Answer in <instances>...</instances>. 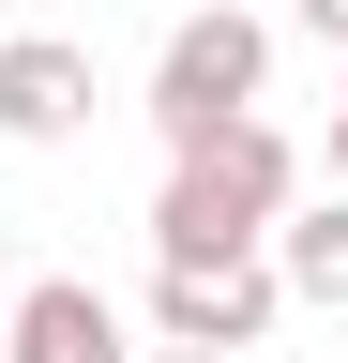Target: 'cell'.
Returning a JSON list of instances; mask_svg holds the SVG:
<instances>
[{"label":"cell","mask_w":348,"mask_h":363,"mask_svg":"<svg viewBox=\"0 0 348 363\" xmlns=\"http://www.w3.org/2000/svg\"><path fill=\"white\" fill-rule=\"evenodd\" d=\"M303 197V152L257 106H228V121H197L182 152H167V197H152V257H242L257 227H273Z\"/></svg>","instance_id":"obj_1"},{"label":"cell","mask_w":348,"mask_h":363,"mask_svg":"<svg viewBox=\"0 0 348 363\" xmlns=\"http://www.w3.org/2000/svg\"><path fill=\"white\" fill-rule=\"evenodd\" d=\"M273 91V16H242V0H212V16H182L152 45V136L182 152L197 121H228V106H257Z\"/></svg>","instance_id":"obj_2"},{"label":"cell","mask_w":348,"mask_h":363,"mask_svg":"<svg viewBox=\"0 0 348 363\" xmlns=\"http://www.w3.org/2000/svg\"><path fill=\"white\" fill-rule=\"evenodd\" d=\"M273 318H288V288H273V257H152V333H182V348H257V333H273Z\"/></svg>","instance_id":"obj_3"},{"label":"cell","mask_w":348,"mask_h":363,"mask_svg":"<svg viewBox=\"0 0 348 363\" xmlns=\"http://www.w3.org/2000/svg\"><path fill=\"white\" fill-rule=\"evenodd\" d=\"M0 363H137V333H121V303L91 288V272H16Z\"/></svg>","instance_id":"obj_4"},{"label":"cell","mask_w":348,"mask_h":363,"mask_svg":"<svg viewBox=\"0 0 348 363\" xmlns=\"http://www.w3.org/2000/svg\"><path fill=\"white\" fill-rule=\"evenodd\" d=\"M91 121V45L76 30H0V136L16 152H61Z\"/></svg>","instance_id":"obj_5"},{"label":"cell","mask_w":348,"mask_h":363,"mask_svg":"<svg viewBox=\"0 0 348 363\" xmlns=\"http://www.w3.org/2000/svg\"><path fill=\"white\" fill-rule=\"evenodd\" d=\"M257 257H273V288H288V303L348 318V182H318V197H288L273 227H257Z\"/></svg>","instance_id":"obj_6"},{"label":"cell","mask_w":348,"mask_h":363,"mask_svg":"<svg viewBox=\"0 0 348 363\" xmlns=\"http://www.w3.org/2000/svg\"><path fill=\"white\" fill-rule=\"evenodd\" d=\"M288 30H318V45H348V0H288Z\"/></svg>","instance_id":"obj_7"},{"label":"cell","mask_w":348,"mask_h":363,"mask_svg":"<svg viewBox=\"0 0 348 363\" xmlns=\"http://www.w3.org/2000/svg\"><path fill=\"white\" fill-rule=\"evenodd\" d=\"M333 182H348V45H333V152H318Z\"/></svg>","instance_id":"obj_8"},{"label":"cell","mask_w":348,"mask_h":363,"mask_svg":"<svg viewBox=\"0 0 348 363\" xmlns=\"http://www.w3.org/2000/svg\"><path fill=\"white\" fill-rule=\"evenodd\" d=\"M137 363H228V348H182V333H152V348H137Z\"/></svg>","instance_id":"obj_9"},{"label":"cell","mask_w":348,"mask_h":363,"mask_svg":"<svg viewBox=\"0 0 348 363\" xmlns=\"http://www.w3.org/2000/svg\"><path fill=\"white\" fill-rule=\"evenodd\" d=\"M0 303H16V242H0Z\"/></svg>","instance_id":"obj_10"},{"label":"cell","mask_w":348,"mask_h":363,"mask_svg":"<svg viewBox=\"0 0 348 363\" xmlns=\"http://www.w3.org/2000/svg\"><path fill=\"white\" fill-rule=\"evenodd\" d=\"M0 16H16V0H0Z\"/></svg>","instance_id":"obj_11"}]
</instances>
